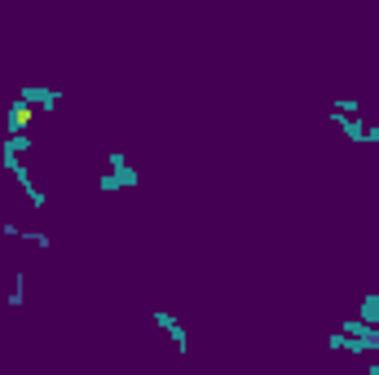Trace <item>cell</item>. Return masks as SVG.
Wrapping results in <instances>:
<instances>
[{"mask_svg": "<svg viewBox=\"0 0 379 375\" xmlns=\"http://www.w3.org/2000/svg\"><path fill=\"white\" fill-rule=\"evenodd\" d=\"M155 327L172 340V349H176V353H190V331H186V322H181L172 309H155Z\"/></svg>", "mask_w": 379, "mask_h": 375, "instance_id": "1", "label": "cell"}, {"mask_svg": "<svg viewBox=\"0 0 379 375\" xmlns=\"http://www.w3.org/2000/svg\"><path fill=\"white\" fill-rule=\"evenodd\" d=\"M18 102L31 110H53L62 102V89H44V84H23L18 89Z\"/></svg>", "mask_w": 379, "mask_h": 375, "instance_id": "2", "label": "cell"}, {"mask_svg": "<svg viewBox=\"0 0 379 375\" xmlns=\"http://www.w3.org/2000/svg\"><path fill=\"white\" fill-rule=\"evenodd\" d=\"M141 186V172L128 164V168H115V172H106V177H97V190L102 194H115V190H137Z\"/></svg>", "mask_w": 379, "mask_h": 375, "instance_id": "3", "label": "cell"}, {"mask_svg": "<svg viewBox=\"0 0 379 375\" xmlns=\"http://www.w3.org/2000/svg\"><path fill=\"white\" fill-rule=\"evenodd\" d=\"M5 128H9V133H27V128H31V106H23L18 97H13V106L5 110Z\"/></svg>", "mask_w": 379, "mask_h": 375, "instance_id": "4", "label": "cell"}, {"mask_svg": "<svg viewBox=\"0 0 379 375\" xmlns=\"http://www.w3.org/2000/svg\"><path fill=\"white\" fill-rule=\"evenodd\" d=\"M357 318L366 322V327H379V291H366L357 305Z\"/></svg>", "mask_w": 379, "mask_h": 375, "instance_id": "5", "label": "cell"}, {"mask_svg": "<svg viewBox=\"0 0 379 375\" xmlns=\"http://www.w3.org/2000/svg\"><path fill=\"white\" fill-rule=\"evenodd\" d=\"M331 124H335L349 141H366V120H344V115H331Z\"/></svg>", "mask_w": 379, "mask_h": 375, "instance_id": "6", "label": "cell"}, {"mask_svg": "<svg viewBox=\"0 0 379 375\" xmlns=\"http://www.w3.org/2000/svg\"><path fill=\"white\" fill-rule=\"evenodd\" d=\"M31 146H36V141H31V133H9L5 141H0V151H9V155H18V159H23Z\"/></svg>", "mask_w": 379, "mask_h": 375, "instance_id": "7", "label": "cell"}, {"mask_svg": "<svg viewBox=\"0 0 379 375\" xmlns=\"http://www.w3.org/2000/svg\"><path fill=\"white\" fill-rule=\"evenodd\" d=\"M5 305H9V309H23V305H27V274H23V269L13 274V287H9Z\"/></svg>", "mask_w": 379, "mask_h": 375, "instance_id": "8", "label": "cell"}, {"mask_svg": "<svg viewBox=\"0 0 379 375\" xmlns=\"http://www.w3.org/2000/svg\"><path fill=\"white\" fill-rule=\"evenodd\" d=\"M331 115H344V120H361V102H357V97H335V102H331Z\"/></svg>", "mask_w": 379, "mask_h": 375, "instance_id": "9", "label": "cell"}, {"mask_svg": "<svg viewBox=\"0 0 379 375\" xmlns=\"http://www.w3.org/2000/svg\"><path fill=\"white\" fill-rule=\"evenodd\" d=\"M366 331H371V327H366L361 318H344V322H340V336H349V340H366Z\"/></svg>", "mask_w": 379, "mask_h": 375, "instance_id": "10", "label": "cell"}, {"mask_svg": "<svg viewBox=\"0 0 379 375\" xmlns=\"http://www.w3.org/2000/svg\"><path fill=\"white\" fill-rule=\"evenodd\" d=\"M331 353H361V345L349 340V336H340V331H331Z\"/></svg>", "mask_w": 379, "mask_h": 375, "instance_id": "11", "label": "cell"}, {"mask_svg": "<svg viewBox=\"0 0 379 375\" xmlns=\"http://www.w3.org/2000/svg\"><path fill=\"white\" fill-rule=\"evenodd\" d=\"M106 164H110V172H115V168H128V155L120 151V146H115V151L106 155Z\"/></svg>", "mask_w": 379, "mask_h": 375, "instance_id": "12", "label": "cell"}, {"mask_svg": "<svg viewBox=\"0 0 379 375\" xmlns=\"http://www.w3.org/2000/svg\"><path fill=\"white\" fill-rule=\"evenodd\" d=\"M23 239L36 243V248H49V234H44V230H23Z\"/></svg>", "mask_w": 379, "mask_h": 375, "instance_id": "13", "label": "cell"}, {"mask_svg": "<svg viewBox=\"0 0 379 375\" xmlns=\"http://www.w3.org/2000/svg\"><path fill=\"white\" fill-rule=\"evenodd\" d=\"M371 141L379 146V124H366V146H371Z\"/></svg>", "mask_w": 379, "mask_h": 375, "instance_id": "14", "label": "cell"}, {"mask_svg": "<svg viewBox=\"0 0 379 375\" xmlns=\"http://www.w3.org/2000/svg\"><path fill=\"white\" fill-rule=\"evenodd\" d=\"M361 375H379V362H366V371H361Z\"/></svg>", "mask_w": 379, "mask_h": 375, "instance_id": "15", "label": "cell"}, {"mask_svg": "<svg viewBox=\"0 0 379 375\" xmlns=\"http://www.w3.org/2000/svg\"><path fill=\"white\" fill-rule=\"evenodd\" d=\"M375 13H379V0H375Z\"/></svg>", "mask_w": 379, "mask_h": 375, "instance_id": "16", "label": "cell"}]
</instances>
